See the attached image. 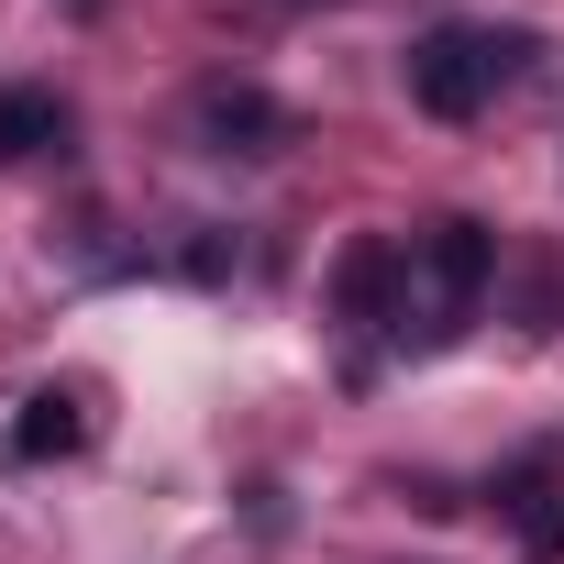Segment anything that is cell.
Segmentation results:
<instances>
[{"instance_id":"1","label":"cell","mask_w":564,"mask_h":564,"mask_svg":"<svg viewBox=\"0 0 564 564\" xmlns=\"http://www.w3.org/2000/svg\"><path fill=\"white\" fill-rule=\"evenodd\" d=\"M531 56H542L531 23H432V34L410 45V100H421L432 122H476L509 78H531Z\"/></svg>"},{"instance_id":"2","label":"cell","mask_w":564,"mask_h":564,"mask_svg":"<svg viewBox=\"0 0 564 564\" xmlns=\"http://www.w3.org/2000/svg\"><path fill=\"white\" fill-rule=\"evenodd\" d=\"M410 276L432 289V311H421V344H454L465 322H476V300H487V276H498V232L487 221H432L421 243H410Z\"/></svg>"},{"instance_id":"3","label":"cell","mask_w":564,"mask_h":564,"mask_svg":"<svg viewBox=\"0 0 564 564\" xmlns=\"http://www.w3.org/2000/svg\"><path fill=\"white\" fill-rule=\"evenodd\" d=\"M333 311L366 333H410V243L399 232H355L333 254Z\"/></svg>"},{"instance_id":"4","label":"cell","mask_w":564,"mask_h":564,"mask_svg":"<svg viewBox=\"0 0 564 564\" xmlns=\"http://www.w3.org/2000/svg\"><path fill=\"white\" fill-rule=\"evenodd\" d=\"M300 122H289V100H265L254 78H210L199 89V144L210 155H276Z\"/></svg>"},{"instance_id":"5","label":"cell","mask_w":564,"mask_h":564,"mask_svg":"<svg viewBox=\"0 0 564 564\" xmlns=\"http://www.w3.org/2000/svg\"><path fill=\"white\" fill-rule=\"evenodd\" d=\"M498 520L520 531L531 564H564V465H553V454L509 465V476H498Z\"/></svg>"},{"instance_id":"6","label":"cell","mask_w":564,"mask_h":564,"mask_svg":"<svg viewBox=\"0 0 564 564\" xmlns=\"http://www.w3.org/2000/svg\"><path fill=\"white\" fill-rule=\"evenodd\" d=\"M12 454H23V465H67V454H89V399H78V388H34L23 421H12Z\"/></svg>"},{"instance_id":"7","label":"cell","mask_w":564,"mask_h":564,"mask_svg":"<svg viewBox=\"0 0 564 564\" xmlns=\"http://www.w3.org/2000/svg\"><path fill=\"white\" fill-rule=\"evenodd\" d=\"M67 144V100L56 89H0V166H34Z\"/></svg>"}]
</instances>
